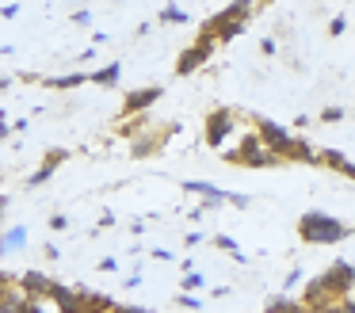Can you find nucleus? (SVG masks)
<instances>
[{"label": "nucleus", "mask_w": 355, "mask_h": 313, "mask_svg": "<svg viewBox=\"0 0 355 313\" xmlns=\"http://www.w3.org/2000/svg\"><path fill=\"white\" fill-rule=\"evenodd\" d=\"M321 313H355V302L352 298H340V302H332L329 310H321Z\"/></svg>", "instance_id": "nucleus-18"}, {"label": "nucleus", "mask_w": 355, "mask_h": 313, "mask_svg": "<svg viewBox=\"0 0 355 313\" xmlns=\"http://www.w3.org/2000/svg\"><path fill=\"white\" fill-rule=\"evenodd\" d=\"M161 99V88L157 84H149V88H138V92H130V96L123 99V115H138V111H149V107Z\"/></svg>", "instance_id": "nucleus-10"}, {"label": "nucleus", "mask_w": 355, "mask_h": 313, "mask_svg": "<svg viewBox=\"0 0 355 313\" xmlns=\"http://www.w3.org/2000/svg\"><path fill=\"white\" fill-rule=\"evenodd\" d=\"M77 290H80V298H85V313H111L115 310V298L96 294V290H88V287H77Z\"/></svg>", "instance_id": "nucleus-12"}, {"label": "nucleus", "mask_w": 355, "mask_h": 313, "mask_svg": "<svg viewBox=\"0 0 355 313\" xmlns=\"http://www.w3.org/2000/svg\"><path fill=\"white\" fill-rule=\"evenodd\" d=\"M344 119V111H340V107H329V111L321 115V122H340Z\"/></svg>", "instance_id": "nucleus-25"}, {"label": "nucleus", "mask_w": 355, "mask_h": 313, "mask_svg": "<svg viewBox=\"0 0 355 313\" xmlns=\"http://www.w3.org/2000/svg\"><path fill=\"white\" fill-rule=\"evenodd\" d=\"M248 12H252V0H233L230 8H222V12L214 15V19L202 23V38H214V42H218V31L230 27V23H237V19H245Z\"/></svg>", "instance_id": "nucleus-3"}, {"label": "nucleus", "mask_w": 355, "mask_h": 313, "mask_svg": "<svg viewBox=\"0 0 355 313\" xmlns=\"http://www.w3.org/2000/svg\"><path fill=\"white\" fill-rule=\"evenodd\" d=\"M233 111H210L207 115V145H222L233 134Z\"/></svg>", "instance_id": "nucleus-7"}, {"label": "nucleus", "mask_w": 355, "mask_h": 313, "mask_svg": "<svg viewBox=\"0 0 355 313\" xmlns=\"http://www.w3.org/2000/svg\"><path fill=\"white\" fill-rule=\"evenodd\" d=\"M260 137H263V145H268L271 153H291V145H294V137L286 134L283 126H275V122H268V119H260Z\"/></svg>", "instance_id": "nucleus-8"}, {"label": "nucleus", "mask_w": 355, "mask_h": 313, "mask_svg": "<svg viewBox=\"0 0 355 313\" xmlns=\"http://www.w3.org/2000/svg\"><path fill=\"white\" fill-rule=\"evenodd\" d=\"M168 134H172V130H168ZM168 134H149V126H146L138 137H130V142H134V157H153V153L168 142Z\"/></svg>", "instance_id": "nucleus-11"}, {"label": "nucleus", "mask_w": 355, "mask_h": 313, "mask_svg": "<svg viewBox=\"0 0 355 313\" xmlns=\"http://www.w3.org/2000/svg\"><path fill=\"white\" fill-rule=\"evenodd\" d=\"M111 313H153V310H149V305H119L115 302V310H111Z\"/></svg>", "instance_id": "nucleus-23"}, {"label": "nucleus", "mask_w": 355, "mask_h": 313, "mask_svg": "<svg viewBox=\"0 0 355 313\" xmlns=\"http://www.w3.org/2000/svg\"><path fill=\"white\" fill-rule=\"evenodd\" d=\"M298 233H302V241H306V244H332V241H340V237H344L347 229L340 226V221L332 218V214L309 210V214H302Z\"/></svg>", "instance_id": "nucleus-1"}, {"label": "nucleus", "mask_w": 355, "mask_h": 313, "mask_svg": "<svg viewBox=\"0 0 355 313\" xmlns=\"http://www.w3.org/2000/svg\"><path fill=\"white\" fill-rule=\"evenodd\" d=\"M16 287L24 290L27 298H50V290H54V279L50 275H42V271H24V275H16Z\"/></svg>", "instance_id": "nucleus-6"}, {"label": "nucleus", "mask_w": 355, "mask_h": 313, "mask_svg": "<svg viewBox=\"0 0 355 313\" xmlns=\"http://www.w3.org/2000/svg\"><path fill=\"white\" fill-rule=\"evenodd\" d=\"M119 76H123V65H119V61H111V65H107V69H100V73H88V84L111 88V84H119Z\"/></svg>", "instance_id": "nucleus-14"}, {"label": "nucleus", "mask_w": 355, "mask_h": 313, "mask_svg": "<svg viewBox=\"0 0 355 313\" xmlns=\"http://www.w3.org/2000/svg\"><path fill=\"white\" fill-rule=\"evenodd\" d=\"M69 226V218H65V214H50V229H65Z\"/></svg>", "instance_id": "nucleus-27"}, {"label": "nucleus", "mask_w": 355, "mask_h": 313, "mask_svg": "<svg viewBox=\"0 0 355 313\" xmlns=\"http://www.w3.org/2000/svg\"><path fill=\"white\" fill-rule=\"evenodd\" d=\"M146 126H149V115H146V111H138V115H130V119H126L123 126H119V134H123V137H138Z\"/></svg>", "instance_id": "nucleus-15"}, {"label": "nucleus", "mask_w": 355, "mask_h": 313, "mask_svg": "<svg viewBox=\"0 0 355 313\" xmlns=\"http://www.w3.org/2000/svg\"><path fill=\"white\" fill-rule=\"evenodd\" d=\"M210 50H214V38H202V35H199V42L187 46V50L176 58V73H180V76L195 73V69H199L202 61H210Z\"/></svg>", "instance_id": "nucleus-4"}, {"label": "nucleus", "mask_w": 355, "mask_h": 313, "mask_svg": "<svg viewBox=\"0 0 355 313\" xmlns=\"http://www.w3.org/2000/svg\"><path fill=\"white\" fill-rule=\"evenodd\" d=\"M214 244H218V248H222V252H237V248H233V241H230V237H214Z\"/></svg>", "instance_id": "nucleus-28"}, {"label": "nucleus", "mask_w": 355, "mask_h": 313, "mask_svg": "<svg viewBox=\"0 0 355 313\" xmlns=\"http://www.w3.org/2000/svg\"><path fill=\"white\" fill-rule=\"evenodd\" d=\"M180 305H184V310H199V298H191V294H180Z\"/></svg>", "instance_id": "nucleus-29"}, {"label": "nucleus", "mask_w": 355, "mask_h": 313, "mask_svg": "<svg viewBox=\"0 0 355 313\" xmlns=\"http://www.w3.org/2000/svg\"><path fill=\"white\" fill-rule=\"evenodd\" d=\"M4 206H8V198H4V195H0V210H4Z\"/></svg>", "instance_id": "nucleus-34"}, {"label": "nucleus", "mask_w": 355, "mask_h": 313, "mask_svg": "<svg viewBox=\"0 0 355 313\" xmlns=\"http://www.w3.org/2000/svg\"><path fill=\"white\" fill-rule=\"evenodd\" d=\"M199 241H202V233H187V237H184V244H187V248H195Z\"/></svg>", "instance_id": "nucleus-32"}, {"label": "nucleus", "mask_w": 355, "mask_h": 313, "mask_svg": "<svg viewBox=\"0 0 355 313\" xmlns=\"http://www.w3.org/2000/svg\"><path fill=\"white\" fill-rule=\"evenodd\" d=\"M344 27H347V19H344V15H336V19L329 23V31H332V35H344Z\"/></svg>", "instance_id": "nucleus-26"}, {"label": "nucleus", "mask_w": 355, "mask_h": 313, "mask_svg": "<svg viewBox=\"0 0 355 313\" xmlns=\"http://www.w3.org/2000/svg\"><path fill=\"white\" fill-rule=\"evenodd\" d=\"M50 176H54V164H50V160H42L39 168H35L31 176H27V187H39V183H46Z\"/></svg>", "instance_id": "nucleus-16"}, {"label": "nucleus", "mask_w": 355, "mask_h": 313, "mask_svg": "<svg viewBox=\"0 0 355 313\" xmlns=\"http://www.w3.org/2000/svg\"><path fill=\"white\" fill-rule=\"evenodd\" d=\"M73 23H80V27H85V23H92V12H73Z\"/></svg>", "instance_id": "nucleus-30"}, {"label": "nucleus", "mask_w": 355, "mask_h": 313, "mask_svg": "<svg viewBox=\"0 0 355 313\" xmlns=\"http://www.w3.org/2000/svg\"><path fill=\"white\" fill-rule=\"evenodd\" d=\"M46 88L54 92H69V88H80V84H88V73H65V76H50V81H42Z\"/></svg>", "instance_id": "nucleus-13"}, {"label": "nucleus", "mask_w": 355, "mask_h": 313, "mask_svg": "<svg viewBox=\"0 0 355 313\" xmlns=\"http://www.w3.org/2000/svg\"><path fill=\"white\" fill-rule=\"evenodd\" d=\"M50 302L58 305V313H85V298H80V290H69V287H62V282H54Z\"/></svg>", "instance_id": "nucleus-9"}, {"label": "nucleus", "mask_w": 355, "mask_h": 313, "mask_svg": "<svg viewBox=\"0 0 355 313\" xmlns=\"http://www.w3.org/2000/svg\"><path fill=\"white\" fill-rule=\"evenodd\" d=\"M199 287H202V275L199 271H187L184 275V290H199Z\"/></svg>", "instance_id": "nucleus-21"}, {"label": "nucleus", "mask_w": 355, "mask_h": 313, "mask_svg": "<svg viewBox=\"0 0 355 313\" xmlns=\"http://www.w3.org/2000/svg\"><path fill=\"white\" fill-rule=\"evenodd\" d=\"M24 237H27V229L16 226L8 237H4V241H0V256H4V252H12V248H19V241H24Z\"/></svg>", "instance_id": "nucleus-17"}, {"label": "nucleus", "mask_w": 355, "mask_h": 313, "mask_svg": "<svg viewBox=\"0 0 355 313\" xmlns=\"http://www.w3.org/2000/svg\"><path fill=\"white\" fill-rule=\"evenodd\" d=\"M184 19H187V15L180 12V8H172V4H168V8H164V12H161V23H184Z\"/></svg>", "instance_id": "nucleus-20"}, {"label": "nucleus", "mask_w": 355, "mask_h": 313, "mask_svg": "<svg viewBox=\"0 0 355 313\" xmlns=\"http://www.w3.org/2000/svg\"><path fill=\"white\" fill-rule=\"evenodd\" d=\"M119 267V260L115 256H107V260H100V271H115Z\"/></svg>", "instance_id": "nucleus-31"}, {"label": "nucleus", "mask_w": 355, "mask_h": 313, "mask_svg": "<svg viewBox=\"0 0 355 313\" xmlns=\"http://www.w3.org/2000/svg\"><path fill=\"white\" fill-rule=\"evenodd\" d=\"M19 313H46V310H42V302H39V298H27V302L19 305Z\"/></svg>", "instance_id": "nucleus-22"}, {"label": "nucleus", "mask_w": 355, "mask_h": 313, "mask_svg": "<svg viewBox=\"0 0 355 313\" xmlns=\"http://www.w3.org/2000/svg\"><path fill=\"white\" fill-rule=\"evenodd\" d=\"M321 282L329 287V294L340 302V298H344L347 290H352V282H355V267H352V264H332L329 271L321 275Z\"/></svg>", "instance_id": "nucleus-5"}, {"label": "nucleus", "mask_w": 355, "mask_h": 313, "mask_svg": "<svg viewBox=\"0 0 355 313\" xmlns=\"http://www.w3.org/2000/svg\"><path fill=\"white\" fill-rule=\"evenodd\" d=\"M65 157H69V153H65V149H46V160H50V164H54V168L62 164Z\"/></svg>", "instance_id": "nucleus-24"}, {"label": "nucleus", "mask_w": 355, "mask_h": 313, "mask_svg": "<svg viewBox=\"0 0 355 313\" xmlns=\"http://www.w3.org/2000/svg\"><path fill=\"white\" fill-rule=\"evenodd\" d=\"M324 164H332V168H340V172H344L347 157H344V153H336V149H329V153H324Z\"/></svg>", "instance_id": "nucleus-19"}, {"label": "nucleus", "mask_w": 355, "mask_h": 313, "mask_svg": "<svg viewBox=\"0 0 355 313\" xmlns=\"http://www.w3.org/2000/svg\"><path fill=\"white\" fill-rule=\"evenodd\" d=\"M8 134H12V126H4V122H0V142H4Z\"/></svg>", "instance_id": "nucleus-33"}, {"label": "nucleus", "mask_w": 355, "mask_h": 313, "mask_svg": "<svg viewBox=\"0 0 355 313\" xmlns=\"http://www.w3.org/2000/svg\"><path fill=\"white\" fill-rule=\"evenodd\" d=\"M225 160L230 164H248V168H268V164H275V153L263 145L260 134H248V137H241L237 153H225Z\"/></svg>", "instance_id": "nucleus-2"}]
</instances>
